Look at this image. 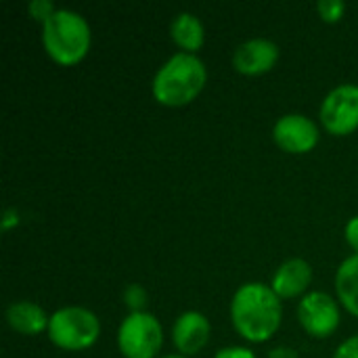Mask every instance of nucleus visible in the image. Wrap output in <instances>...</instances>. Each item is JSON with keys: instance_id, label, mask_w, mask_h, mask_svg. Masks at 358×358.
Masks as SVG:
<instances>
[{"instance_id": "1", "label": "nucleus", "mask_w": 358, "mask_h": 358, "mask_svg": "<svg viewBox=\"0 0 358 358\" xmlns=\"http://www.w3.org/2000/svg\"><path fill=\"white\" fill-rule=\"evenodd\" d=\"M281 298L273 292V287L264 283H245L233 296V327L243 340L252 344H262L271 340L281 325Z\"/></svg>"}, {"instance_id": "2", "label": "nucleus", "mask_w": 358, "mask_h": 358, "mask_svg": "<svg viewBox=\"0 0 358 358\" xmlns=\"http://www.w3.org/2000/svg\"><path fill=\"white\" fill-rule=\"evenodd\" d=\"M208 82V71L197 55L176 52L155 73L151 92L164 107H185L199 96Z\"/></svg>"}, {"instance_id": "14", "label": "nucleus", "mask_w": 358, "mask_h": 358, "mask_svg": "<svg viewBox=\"0 0 358 358\" xmlns=\"http://www.w3.org/2000/svg\"><path fill=\"white\" fill-rule=\"evenodd\" d=\"M336 292L344 308L358 319V254L340 264L336 273Z\"/></svg>"}, {"instance_id": "15", "label": "nucleus", "mask_w": 358, "mask_h": 358, "mask_svg": "<svg viewBox=\"0 0 358 358\" xmlns=\"http://www.w3.org/2000/svg\"><path fill=\"white\" fill-rule=\"evenodd\" d=\"M317 13L323 21L327 23H338L344 13H346V4L342 0H321L317 4Z\"/></svg>"}, {"instance_id": "16", "label": "nucleus", "mask_w": 358, "mask_h": 358, "mask_svg": "<svg viewBox=\"0 0 358 358\" xmlns=\"http://www.w3.org/2000/svg\"><path fill=\"white\" fill-rule=\"evenodd\" d=\"M124 300L130 313H143V306L147 304V292L141 285H128V289L124 292Z\"/></svg>"}, {"instance_id": "13", "label": "nucleus", "mask_w": 358, "mask_h": 358, "mask_svg": "<svg viewBox=\"0 0 358 358\" xmlns=\"http://www.w3.org/2000/svg\"><path fill=\"white\" fill-rule=\"evenodd\" d=\"M170 36L174 44L182 48V52H189V55H195L203 46V40H206L203 25L199 17H195L193 13H178L170 23Z\"/></svg>"}, {"instance_id": "12", "label": "nucleus", "mask_w": 358, "mask_h": 358, "mask_svg": "<svg viewBox=\"0 0 358 358\" xmlns=\"http://www.w3.org/2000/svg\"><path fill=\"white\" fill-rule=\"evenodd\" d=\"M6 323L13 331L21 336H38L42 331H48L50 317L44 313L42 306L34 302H13L6 308Z\"/></svg>"}, {"instance_id": "11", "label": "nucleus", "mask_w": 358, "mask_h": 358, "mask_svg": "<svg viewBox=\"0 0 358 358\" xmlns=\"http://www.w3.org/2000/svg\"><path fill=\"white\" fill-rule=\"evenodd\" d=\"M310 281H313L310 264L302 258H292L275 271L271 287L281 300H289L302 296L308 289Z\"/></svg>"}, {"instance_id": "22", "label": "nucleus", "mask_w": 358, "mask_h": 358, "mask_svg": "<svg viewBox=\"0 0 358 358\" xmlns=\"http://www.w3.org/2000/svg\"><path fill=\"white\" fill-rule=\"evenodd\" d=\"M19 220V216H17V212L15 210H6V214H4V220H2V229L6 231V229H10L15 222Z\"/></svg>"}, {"instance_id": "20", "label": "nucleus", "mask_w": 358, "mask_h": 358, "mask_svg": "<svg viewBox=\"0 0 358 358\" xmlns=\"http://www.w3.org/2000/svg\"><path fill=\"white\" fill-rule=\"evenodd\" d=\"M344 235H346L348 245H350V248H352V250L358 254V216H355L352 220H348Z\"/></svg>"}, {"instance_id": "21", "label": "nucleus", "mask_w": 358, "mask_h": 358, "mask_svg": "<svg viewBox=\"0 0 358 358\" xmlns=\"http://www.w3.org/2000/svg\"><path fill=\"white\" fill-rule=\"evenodd\" d=\"M268 358H298V352L292 348H275Z\"/></svg>"}, {"instance_id": "8", "label": "nucleus", "mask_w": 358, "mask_h": 358, "mask_svg": "<svg viewBox=\"0 0 358 358\" xmlns=\"http://www.w3.org/2000/svg\"><path fill=\"white\" fill-rule=\"evenodd\" d=\"M273 138L279 145V149L287 153H310L319 145V128L306 115L287 113L277 120L273 128Z\"/></svg>"}, {"instance_id": "23", "label": "nucleus", "mask_w": 358, "mask_h": 358, "mask_svg": "<svg viewBox=\"0 0 358 358\" xmlns=\"http://www.w3.org/2000/svg\"><path fill=\"white\" fill-rule=\"evenodd\" d=\"M164 358H187V357H182V355H170V357H164Z\"/></svg>"}, {"instance_id": "19", "label": "nucleus", "mask_w": 358, "mask_h": 358, "mask_svg": "<svg viewBox=\"0 0 358 358\" xmlns=\"http://www.w3.org/2000/svg\"><path fill=\"white\" fill-rule=\"evenodd\" d=\"M214 358H256V355L250 348H241V346H229L216 352Z\"/></svg>"}, {"instance_id": "5", "label": "nucleus", "mask_w": 358, "mask_h": 358, "mask_svg": "<svg viewBox=\"0 0 358 358\" xmlns=\"http://www.w3.org/2000/svg\"><path fill=\"white\" fill-rule=\"evenodd\" d=\"M164 344V329L151 313H130L117 329L124 358H155Z\"/></svg>"}, {"instance_id": "3", "label": "nucleus", "mask_w": 358, "mask_h": 358, "mask_svg": "<svg viewBox=\"0 0 358 358\" xmlns=\"http://www.w3.org/2000/svg\"><path fill=\"white\" fill-rule=\"evenodd\" d=\"M42 44L46 55L59 65L80 63L90 48V27L80 13L57 8L42 23Z\"/></svg>"}, {"instance_id": "10", "label": "nucleus", "mask_w": 358, "mask_h": 358, "mask_svg": "<svg viewBox=\"0 0 358 358\" xmlns=\"http://www.w3.org/2000/svg\"><path fill=\"white\" fill-rule=\"evenodd\" d=\"M172 340L182 357H195L210 340V323L201 313H182L172 329Z\"/></svg>"}, {"instance_id": "9", "label": "nucleus", "mask_w": 358, "mask_h": 358, "mask_svg": "<svg viewBox=\"0 0 358 358\" xmlns=\"http://www.w3.org/2000/svg\"><path fill=\"white\" fill-rule=\"evenodd\" d=\"M279 61V46L266 38H254L237 46L233 67L243 76H262Z\"/></svg>"}, {"instance_id": "17", "label": "nucleus", "mask_w": 358, "mask_h": 358, "mask_svg": "<svg viewBox=\"0 0 358 358\" xmlns=\"http://www.w3.org/2000/svg\"><path fill=\"white\" fill-rule=\"evenodd\" d=\"M57 8L48 2V0H31L29 4H27V13H29V17L31 19H36V21H46L52 13H55Z\"/></svg>"}, {"instance_id": "4", "label": "nucleus", "mask_w": 358, "mask_h": 358, "mask_svg": "<svg viewBox=\"0 0 358 358\" xmlns=\"http://www.w3.org/2000/svg\"><path fill=\"white\" fill-rule=\"evenodd\" d=\"M50 342L67 352L90 348L101 336V321L96 315L82 306H67L50 315L48 323Z\"/></svg>"}, {"instance_id": "18", "label": "nucleus", "mask_w": 358, "mask_h": 358, "mask_svg": "<svg viewBox=\"0 0 358 358\" xmlns=\"http://www.w3.org/2000/svg\"><path fill=\"white\" fill-rule=\"evenodd\" d=\"M334 358H358V336L342 342Z\"/></svg>"}, {"instance_id": "6", "label": "nucleus", "mask_w": 358, "mask_h": 358, "mask_svg": "<svg viewBox=\"0 0 358 358\" xmlns=\"http://www.w3.org/2000/svg\"><path fill=\"white\" fill-rule=\"evenodd\" d=\"M321 124L329 134L346 136L358 128V86L334 88L321 105Z\"/></svg>"}, {"instance_id": "7", "label": "nucleus", "mask_w": 358, "mask_h": 358, "mask_svg": "<svg viewBox=\"0 0 358 358\" xmlns=\"http://www.w3.org/2000/svg\"><path fill=\"white\" fill-rule=\"evenodd\" d=\"M298 321L313 338H329L340 325V308L325 292H313L298 306Z\"/></svg>"}]
</instances>
